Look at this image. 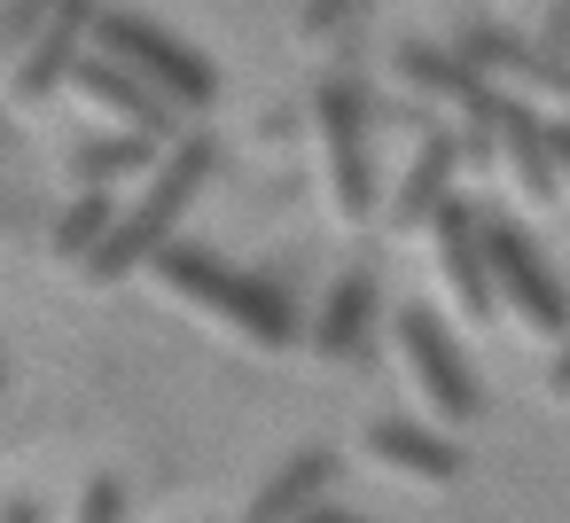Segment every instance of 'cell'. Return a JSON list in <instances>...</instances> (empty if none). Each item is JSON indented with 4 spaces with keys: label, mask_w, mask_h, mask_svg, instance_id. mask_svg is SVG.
I'll use <instances>...</instances> for the list:
<instances>
[{
    "label": "cell",
    "mask_w": 570,
    "mask_h": 523,
    "mask_svg": "<svg viewBox=\"0 0 570 523\" xmlns=\"http://www.w3.org/2000/svg\"><path fill=\"white\" fill-rule=\"evenodd\" d=\"M149 274H157V289H165L173 305L204 313L212 328L243 336L250 352H282V344H297V305H289V289H274V282L227 266V258L204 250V243H180V235H173V243L149 258Z\"/></svg>",
    "instance_id": "obj_1"
},
{
    "label": "cell",
    "mask_w": 570,
    "mask_h": 523,
    "mask_svg": "<svg viewBox=\"0 0 570 523\" xmlns=\"http://www.w3.org/2000/svg\"><path fill=\"white\" fill-rule=\"evenodd\" d=\"M212 165H219V141H204V134H180L165 157H157V172H149V188H141V204L134 211H118V227L102 235V250L79 266L95 289H110V282H126V274H141L165 243H173V227L188 219V204L212 188Z\"/></svg>",
    "instance_id": "obj_2"
},
{
    "label": "cell",
    "mask_w": 570,
    "mask_h": 523,
    "mask_svg": "<svg viewBox=\"0 0 570 523\" xmlns=\"http://www.w3.org/2000/svg\"><path fill=\"white\" fill-rule=\"evenodd\" d=\"M87 48L110 56V63H126V71H134L149 95H165L173 110H212V102H219V71H212L180 32L149 24L141 9H95Z\"/></svg>",
    "instance_id": "obj_3"
},
{
    "label": "cell",
    "mask_w": 570,
    "mask_h": 523,
    "mask_svg": "<svg viewBox=\"0 0 570 523\" xmlns=\"http://www.w3.org/2000/svg\"><path fill=\"white\" fill-rule=\"evenodd\" d=\"M484 258H492V297H500V313H515L531 336H570V282L539 258V243L515 227V219H500V211H484Z\"/></svg>",
    "instance_id": "obj_4"
},
{
    "label": "cell",
    "mask_w": 570,
    "mask_h": 523,
    "mask_svg": "<svg viewBox=\"0 0 570 523\" xmlns=\"http://www.w3.org/2000/svg\"><path fill=\"white\" fill-rule=\"evenodd\" d=\"M313 126L328 149V204H336V219L360 227L375 211V110L352 79H328L313 95Z\"/></svg>",
    "instance_id": "obj_5"
},
{
    "label": "cell",
    "mask_w": 570,
    "mask_h": 523,
    "mask_svg": "<svg viewBox=\"0 0 570 523\" xmlns=\"http://www.w3.org/2000/svg\"><path fill=\"white\" fill-rule=\"evenodd\" d=\"M391 336H399L406 391L430 406V422H438V430H469V422L484 414V398H476V375H469V359L453 352V336H445L422 305H406V313L391 320Z\"/></svg>",
    "instance_id": "obj_6"
},
{
    "label": "cell",
    "mask_w": 570,
    "mask_h": 523,
    "mask_svg": "<svg viewBox=\"0 0 570 523\" xmlns=\"http://www.w3.org/2000/svg\"><path fill=\"white\" fill-rule=\"evenodd\" d=\"M391 63H399V79H406V87H422L438 110H453L461 165H500V157H492V110H500L492 79H476V71H469L453 48H430V40H406Z\"/></svg>",
    "instance_id": "obj_7"
},
{
    "label": "cell",
    "mask_w": 570,
    "mask_h": 523,
    "mask_svg": "<svg viewBox=\"0 0 570 523\" xmlns=\"http://www.w3.org/2000/svg\"><path fill=\"white\" fill-rule=\"evenodd\" d=\"M422 235H430V258H438V282H445L453 313L476 320V328H492L500 297H492V258H484V211L469 196H445Z\"/></svg>",
    "instance_id": "obj_8"
},
{
    "label": "cell",
    "mask_w": 570,
    "mask_h": 523,
    "mask_svg": "<svg viewBox=\"0 0 570 523\" xmlns=\"http://www.w3.org/2000/svg\"><path fill=\"white\" fill-rule=\"evenodd\" d=\"M453 56H461L476 79H492V95H515V102H523V95H554V102H570V56H554V48L523 40V32L461 24Z\"/></svg>",
    "instance_id": "obj_9"
},
{
    "label": "cell",
    "mask_w": 570,
    "mask_h": 523,
    "mask_svg": "<svg viewBox=\"0 0 570 523\" xmlns=\"http://www.w3.org/2000/svg\"><path fill=\"white\" fill-rule=\"evenodd\" d=\"M71 95L87 102V110H102V118H118V134H141V141H157V149H173L180 141V110L165 102V95H149L126 63H110V56H79V71H71Z\"/></svg>",
    "instance_id": "obj_10"
},
{
    "label": "cell",
    "mask_w": 570,
    "mask_h": 523,
    "mask_svg": "<svg viewBox=\"0 0 570 523\" xmlns=\"http://www.w3.org/2000/svg\"><path fill=\"white\" fill-rule=\"evenodd\" d=\"M95 9H102V0H63V9L48 17V32L24 48V63H9V95H17V102H56V95H71V71H79V56H87Z\"/></svg>",
    "instance_id": "obj_11"
},
{
    "label": "cell",
    "mask_w": 570,
    "mask_h": 523,
    "mask_svg": "<svg viewBox=\"0 0 570 523\" xmlns=\"http://www.w3.org/2000/svg\"><path fill=\"white\" fill-rule=\"evenodd\" d=\"M492 157L508 165V180H515L523 204H554L562 172H554V149H547V126L531 118V102L500 95V110H492Z\"/></svg>",
    "instance_id": "obj_12"
},
{
    "label": "cell",
    "mask_w": 570,
    "mask_h": 523,
    "mask_svg": "<svg viewBox=\"0 0 570 523\" xmlns=\"http://www.w3.org/2000/svg\"><path fill=\"white\" fill-rule=\"evenodd\" d=\"M360 445H367L375 468H391L406 484H453L461 476V445L445 430H430V422H367Z\"/></svg>",
    "instance_id": "obj_13"
},
{
    "label": "cell",
    "mask_w": 570,
    "mask_h": 523,
    "mask_svg": "<svg viewBox=\"0 0 570 523\" xmlns=\"http://www.w3.org/2000/svg\"><path fill=\"white\" fill-rule=\"evenodd\" d=\"M453 172H461V134L453 126H430L422 149H414V165H406V180H399V196H391V227L399 235H422L430 211L453 196Z\"/></svg>",
    "instance_id": "obj_14"
},
{
    "label": "cell",
    "mask_w": 570,
    "mask_h": 523,
    "mask_svg": "<svg viewBox=\"0 0 570 523\" xmlns=\"http://www.w3.org/2000/svg\"><path fill=\"white\" fill-rule=\"evenodd\" d=\"M367 328H375V266H344L313 313V352L321 359H360L367 352Z\"/></svg>",
    "instance_id": "obj_15"
},
{
    "label": "cell",
    "mask_w": 570,
    "mask_h": 523,
    "mask_svg": "<svg viewBox=\"0 0 570 523\" xmlns=\"http://www.w3.org/2000/svg\"><path fill=\"white\" fill-rule=\"evenodd\" d=\"M328 476H336V453H321V445H305V453H289L250 500H243V523H297L305 507H321V492H328Z\"/></svg>",
    "instance_id": "obj_16"
},
{
    "label": "cell",
    "mask_w": 570,
    "mask_h": 523,
    "mask_svg": "<svg viewBox=\"0 0 570 523\" xmlns=\"http://www.w3.org/2000/svg\"><path fill=\"white\" fill-rule=\"evenodd\" d=\"M157 141H141V134H102V141H79L71 149V188H110L118 196V180H141V172H157Z\"/></svg>",
    "instance_id": "obj_17"
},
{
    "label": "cell",
    "mask_w": 570,
    "mask_h": 523,
    "mask_svg": "<svg viewBox=\"0 0 570 523\" xmlns=\"http://www.w3.org/2000/svg\"><path fill=\"white\" fill-rule=\"evenodd\" d=\"M118 227V196L110 188H79L63 211H56V235H48V250L63 258V266H87L95 250H102V235Z\"/></svg>",
    "instance_id": "obj_18"
},
{
    "label": "cell",
    "mask_w": 570,
    "mask_h": 523,
    "mask_svg": "<svg viewBox=\"0 0 570 523\" xmlns=\"http://www.w3.org/2000/svg\"><path fill=\"white\" fill-rule=\"evenodd\" d=\"M63 0H0V63H24V48L48 32V17Z\"/></svg>",
    "instance_id": "obj_19"
},
{
    "label": "cell",
    "mask_w": 570,
    "mask_h": 523,
    "mask_svg": "<svg viewBox=\"0 0 570 523\" xmlns=\"http://www.w3.org/2000/svg\"><path fill=\"white\" fill-rule=\"evenodd\" d=\"M126 515V492H118V476H95L87 492H79V515L71 523H118Z\"/></svg>",
    "instance_id": "obj_20"
},
{
    "label": "cell",
    "mask_w": 570,
    "mask_h": 523,
    "mask_svg": "<svg viewBox=\"0 0 570 523\" xmlns=\"http://www.w3.org/2000/svg\"><path fill=\"white\" fill-rule=\"evenodd\" d=\"M360 9H367V0H305V17H297V24H305V32H336V24L360 17Z\"/></svg>",
    "instance_id": "obj_21"
},
{
    "label": "cell",
    "mask_w": 570,
    "mask_h": 523,
    "mask_svg": "<svg viewBox=\"0 0 570 523\" xmlns=\"http://www.w3.org/2000/svg\"><path fill=\"white\" fill-rule=\"evenodd\" d=\"M547 398H570V336H562L554 359H547Z\"/></svg>",
    "instance_id": "obj_22"
},
{
    "label": "cell",
    "mask_w": 570,
    "mask_h": 523,
    "mask_svg": "<svg viewBox=\"0 0 570 523\" xmlns=\"http://www.w3.org/2000/svg\"><path fill=\"white\" fill-rule=\"evenodd\" d=\"M547 149H554V172L570 180V118H554V126H547Z\"/></svg>",
    "instance_id": "obj_23"
},
{
    "label": "cell",
    "mask_w": 570,
    "mask_h": 523,
    "mask_svg": "<svg viewBox=\"0 0 570 523\" xmlns=\"http://www.w3.org/2000/svg\"><path fill=\"white\" fill-rule=\"evenodd\" d=\"M297 523H367V515H352V507H328V500H321V507H305Z\"/></svg>",
    "instance_id": "obj_24"
},
{
    "label": "cell",
    "mask_w": 570,
    "mask_h": 523,
    "mask_svg": "<svg viewBox=\"0 0 570 523\" xmlns=\"http://www.w3.org/2000/svg\"><path fill=\"white\" fill-rule=\"evenodd\" d=\"M0 523H40V507H32V500H9V507H0Z\"/></svg>",
    "instance_id": "obj_25"
}]
</instances>
